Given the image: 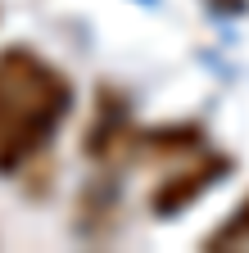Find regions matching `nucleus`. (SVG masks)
Wrapping results in <instances>:
<instances>
[{"mask_svg":"<svg viewBox=\"0 0 249 253\" xmlns=\"http://www.w3.org/2000/svg\"><path fill=\"white\" fill-rule=\"evenodd\" d=\"M68 77L32 50L0 54V172L27 168L68 118Z\"/></svg>","mask_w":249,"mask_h":253,"instance_id":"f257e3e1","label":"nucleus"},{"mask_svg":"<svg viewBox=\"0 0 249 253\" xmlns=\"http://www.w3.org/2000/svg\"><path fill=\"white\" fill-rule=\"evenodd\" d=\"M240 244H249V195L217 221V226L204 235V249L208 253H222V249H240Z\"/></svg>","mask_w":249,"mask_h":253,"instance_id":"20e7f679","label":"nucleus"},{"mask_svg":"<svg viewBox=\"0 0 249 253\" xmlns=\"http://www.w3.org/2000/svg\"><path fill=\"white\" fill-rule=\"evenodd\" d=\"M149 154H186L204 140V126L195 122H177V126H154V131H141Z\"/></svg>","mask_w":249,"mask_h":253,"instance_id":"39448f33","label":"nucleus"},{"mask_svg":"<svg viewBox=\"0 0 249 253\" xmlns=\"http://www.w3.org/2000/svg\"><path fill=\"white\" fill-rule=\"evenodd\" d=\"M227 172H231V158H222V154H208V158H199V163L181 168V172H168L159 185H154V195H149L154 217H177V212H186L195 199H204Z\"/></svg>","mask_w":249,"mask_h":253,"instance_id":"f03ea898","label":"nucleus"},{"mask_svg":"<svg viewBox=\"0 0 249 253\" xmlns=\"http://www.w3.org/2000/svg\"><path fill=\"white\" fill-rule=\"evenodd\" d=\"M127 145H132L127 104H122L113 90H104V100H100L96 118H91V126H86V145H82V149H86L91 158H109V154L127 149Z\"/></svg>","mask_w":249,"mask_h":253,"instance_id":"7ed1b4c3","label":"nucleus"}]
</instances>
